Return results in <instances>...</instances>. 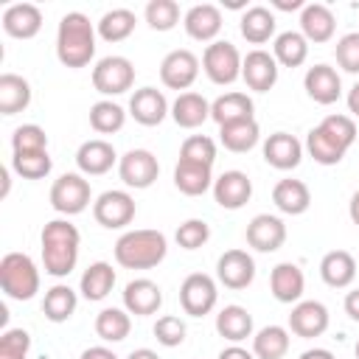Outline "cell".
Instances as JSON below:
<instances>
[{
    "mask_svg": "<svg viewBox=\"0 0 359 359\" xmlns=\"http://www.w3.org/2000/svg\"><path fill=\"white\" fill-rule=\"evenodd\" d=\"M42 264L45 272L53 278H67L76 269L79 261V244L81 236L76 230V224H70L67 219H53L42 227Z\"/></svg>",
    "mask_w": 359,
    "mask_h": 359,
    "instance_id": "6da1fadb",
    "label": "cell"
},
{
    "mask_svg": "<svg viewBox=\"0 0 359 359\" xmlns=\"http://www.w3.org/2000/svg\"><path fill=\"white\" fill-rule=\"evenodd\" d=\"M56 56L65 67H84L95 56V28L87 14L67 11L56 28Z\"/></svg>",
    "mask_w": 359,
    "mask_h": 359,
    "instance_id": "7a4b0ae2",
    "label": "cell"
},
{
    "mask_svg": "<svg viewBox=\"0 0 359 359\" xmlns=\"http://www.w3.org/2000/svg\"><path fill=\"white\" fill-rule=\"evenodd\" d=\"M168 252V241L160 230H126L115 241V261L126 269H151Z\"/></svg>",
    "mask_w": 359,
    "mask_h": 359,
    "instance_id": "3957f363",
    "label": "cell"
},
{
    "mask_svg": "<svg viewBox=\"0 0 359 359\" xmlns=\"http://www.w3.org/2000/svg\"><path fill=\"white\" fill-rule=\"evenodd\" d=\"M0 286L11 300H31L39 292V269L25 252H6L0 258Z\"/></svg>",
    "mask_w": 359,
    "mask_h": 359,
    "instance_id": "277c9868",
    "label": "cell"
},
{
    "mask_svg": "<svg viewBox=\"0 0 359 359\" xmlns=\"http://www.w3.org/2000/svg\"><path fill=\"white\" fill-rule=\"evenodd\" d=\"M241 53L233 42L216 39L202 53V70L213 84H233L241 76Z\"/></svg>",
    "mask_w": 359,
    "mask_h": 359,
    "instance_id": "5b68a950",
    "label": "cell"
},
{
    "mask_svg": "<svg viewBox=\"0 0 359 359\" xmlns=\"http://www.w3.org/2000/svg\"><path fill=\"white\" fill-rule=\"evenodd\" d=\"M135 84V65L126 56H104L93 67V87L101 95H121Z\"/></svg>",
    "mask_w": 359,
    "mask_h": 359,
    "instance_id": "8992f818",
    "label": "cell"
},
{
    "mask_svg": "<svg viewBox=\"0 0 359 359\" xmlns=\"http://www.w3.org/2000/svg\"><path fill=\"white\" fill-rule=\"evenodd\" d=\"M219 300V289H216V280L205 272H191L182 286H180V306L185 314L191 317H205L213 311Z\"/></svg>",
    "mask_w": 359,
    "mask_h": 359,
    "instance_id": "52a82bcc",
    "label": "cell"
},
{
    "mask_svg": "<svg viewBox=\"0 0 359 359\" xmlns=\"http://www.w3.org/2000/svg\"><path fill=\"white\" fill-rule=\"evenodd\" d=\"M50 205L56 213L76 216L90 205V182L81 174H62L50 185Z\"/></svg>",
    "mask_w": 359,
    "mask_h": 359,
    "instance_id": "ba28073f",
    "label": "cell"
},
{
    "mask_svg": "<svg viewBox=\"0 0 359 359\" xmlns=\"http://www.w3.org/2000/svg\"><path fill=\"white\" fill-rule=\"evenodd\" d=\"M196 76H199V59L188 48H177V50L165 53L160 62V81L168 90H185L188 93V87L196 81Z\"/></svg>",
    "mask_w": 359,
    "mask_h": 359,
    "instance_id": "9c48e42d",
    "label": "cell"
},
{
    "mask_svg": "<svg viewBox=\"0 0 359 359\" xmlns=\"http://www.w3.org/2000/svg\"><path fill=\"white\" fill-rule=\"evenodd\" d=\"M93 216L107 230H121L135 219V199L126 191H104L93 202Z\"/></svg>",
    "mask_w": 359,
    "mask_h": 359,
    "instance_id": "30bf717a",
    "label": "cell"
},
{
    "mask_svg": "<svg viewBox=\"0 0 359 359\" xmlns=\"http://www.w3.org/2000/svg\"><path fill=\"white\" fill-rule=\"evenodd\" d=\"M118 174L126 188H149L160 174V163L149 149H132L118 160Z\"/></svg>",
    "mask_w": 359,
    "mask_h": 359,
    "instance_id": "8fae6325",
    "label": "cell"
},
{
    "mask_svg": "<svg viewBox=\"0 0 359 359\" xmlns=\"http://www.w3.org/2000/svg\"><path fill=\"white\" fill-rule=\"evenodd\" d=\"M216 275L227 289H247L255 280V261L247 250H227L216 261Z\"/></svg>",
    "mask_w": 359,
    "mask_h": 359,
    "instance_id": "7c38bea8",
    "label": "cell"
},
{
    "mask_svg": "<svg viewBox=\"0 0 359 359\" xmlns=\"http://www.w3.org/2000/svg\"><path fill=\"white\" fill-rule=\"evenodd\" d=\"M278 70H280V67H278L275 56L266 53V50H261V48L250 50V53L244 56V62H241V79H244L247 87L255 90V93L272 90V87L278 84Z\"/></svg>",
    "mask_w": 359,
    "mask_h": 359,
    "instance_id": "4fadbf2b",
    "label": "cell"
},
{
    "mask_svg": "<svg viewBox=\"0 0 359 359\" xmlns=\"http://www.w3.org/2000/svg\"><path fill=\"white\" fill-rule=\"evenodd\" d=\"M252 196V180L244 171H224L213 180V199L224 210H238Z\"/></svg>",
    "mask_w": 359,
    "mask_h": 359,
    "instance_id": "5bb4252c",
    "label": "cell"
},
{
    "mask_svg": "<svg viewBox=\"0 0 359 359\" xmlns=\"http://www.w3.org/2000/svg\"><path fill=\"white\" fill-rule=\"evenodd\" d=\"M283 241H286V224L272 213H258L247 224V244L258 252H275L283 247Z\"/></svg>",
    "mask_w": 359,
    "mask_h": 359,
    "instance_id": "9a60e30c",
    "label": "cell"
},
{
    "mask_svg": "<svg viewBox=\"0 0 359 359\" xmlns=\"http://www.w3.org/2000/svg\"><path fill=\"white\" fill-rule=\"evenodd\" d=\"M331 317H328V309L320 303V300H300L294 303L292 314H289V328L292 334L303 337V339H314L320 334H325Z\"/></svg>",
    "mask_w": 359,
    "mask_h": 359,
    "instance_id": "2e32d148",
    "label": "cell"
},
{
    "mask_svg": "<svg viewBox=\"0 0 359 359\" xmlns=\"http://www.w3.org/2000/svg\"><path fill=\"white\" fill-rule=\"evenodd\" d=\"M185 34L196 42H216L219 31H222V11L213 3H196L185 11L182 17Z\"/></svg>",
    "mask_w": 359,
    "mask_h": 359,
    "instance_id": "e0dca14e",
    "label": "cell"
},
{
    "mask_svg": "<svg viewBox=\"0 0 359 359\" xmlns=\"http://www.w3.org/2000/svg\"><path fill=\"white\" fill-rule=\"evenodd\" d=\"M129 115L143 126H157L165 121V115H171V107L157 87H140L129 98Z\"/></svg>",
    "mask_w": 359,
    "mask_h": 359,
    "instance_id": "ac0fdd59",
    "label": "cell"
},
{
    "mask_svg": "<svg viewBox=\"0 0 359 359\" xmlns=\"http://www.w3.org/2000/svg\"><path fill=\"white\" fill-rule=\"evenodd\" d=\"M0 22H3V31L8 36H14V39H31L42 28V11L34 3H11V6H6Z\"/></svg>",
    "mask_w": 359,
    "mask_h": 359,
    "instance_id": "d6986e66",
    "label": "cell"
},
{
    "mask_svg": "<svg viewBox=\"0 0 359 359\" xmlns=\"http://www.w3.org/2000/svg\"><path fill=\"white\" fill-rule=\"evenodd\" d=\"M303 87H306L309 98L317 101V104H323V107L339 101V95H342L339 73L331 65H314V67H309L306 76H303Z\"/></svg>",
    "mask_w": 359,
    "mask_h": 359,
    "instance_id": "ffe728a7",
    "label": "cell"
},
{
    "mask_svg": "<svg viewBox=\"0 0 359 359\" xmlns=\"http://www.w3.org/2000/svg\"><path fill=\"white\" fill-rule=\"evenodd\" d=\"M163 306V289L149 278H135L123 289V309L135 317H149Z\"/></svg>",
    "mask_w": 359,
    "mask_h": 359,
    "instance_id": "44dd1931",
    "label": "cell"
},
{
    "mask_svg": "<svg viewBox=\"0 0 359 359\" xmlns=\"http://www.w3.org/2000/svg\"><path fill=\"white\" fill-rule=\"evenodd\" d=\"M264 160L278 171L297 168L303 160V143L289 132H275L264 140Z\"/></svg>",
    "mask_w": 359,
    "mask_h": 359,
    "instance_id": "7402d4cb",
    "label": "cell"
},
{
    "mask_svg": "<svg viewBox=\"0 0 359 359\" xmlns=\"http://www.w3.org/2000/svg\"><path fill=\"white\" fill-rule=\"evenodd\" d=\"M118 163V154L112 149L109 140H101V137H93V140H84L76 151V165L81 174L87 177H98V174H107L112 165Z\"/></svg>",
    "mask_w": 359,
    "mask_h": 359,
    "instance_id": "603a6c76",
    "label": "cell"
},
{
    "mask_svg": "<svg viewBox=\"0 0 359 359\" xmlns=\"http://www.w3.org/2000/svg\"><path fill=\"white\" fill-rule=\"evenodd\" d=\"M269 289H272V297L278 303H300L303 297V289H306V278H303V269L292 261H283L272 269L269 275Z\"/></svg>",
    "mask_w": 359,
    "mask_h": 359,
    "instance_id": "cb8c5ba5",
    "label": "cell"
},
{
    "mask_svg": "<svg viewBox=\"0 0 359 359\" xmlns=\"http://www.w3.org/2000/svg\"><path fill=\"white\" fill-rule=\"evenodd\" d=\"M337 31V17L325 3H306L300 11V34L309 42H328Z\"/></svg>",
    "mask_w": 359,
    "mask_h": 359,
    "instance_id": "d4e9b609",
    "label": "cell"
},
{
    "mask_svg": "<svg viewBox=\"0 0 359 359\" xmlns=\"http://www.w3.org/2000/svg\"><path fill=\"white\" fill-rule=\"evenodd\" d=\"M272 202H275V208L280 210V213H289V216H300V213H306L309 210V205H311V191H309V185L303 182V180H280V182H275V188H272Z\"/></svg>",
    "mask_w": 359,
    "mask_h": 359,
    "instance_id": "484cf974",
    "label": "cell"
},
{
    "mask_svg": "<svg viewBox=\"0 0 359 359\" xmlns=\"http://www.w3.org/2000/svg\"><path fill=\"white\" fill-rule=\"evenodd\" d=\"M320 278L334 286V289H345L353 283L356 278V258L348 250H331L323 255L320 261Z\"/></svg>",
    "mask_w": 359,
    "mask_h": 359,
    "instance_id": "4316f807",
    "label": "cell"
},
{
    "mask_svg": "<svg viewBox=\"0 0 359 359\" xmlns=\"http://www.w3.org/2000/svg\"><path fill=\"white\" fill-rule=\"evenodd\" d=\"M171 118L182 129H196L210 118V101L199 93H180L171 104Z\"/></svg>",
    "mask_w": 359,
    "mask_h": 359,
    "instance_id": "83f0119b",
    "label": "cell"
},
{
    "mask_svg": "<svg viewBox=\"0 0 359 359\" xmlns=\"http://www.w3.org/2000/svg\"><path fill=\"white\" fill-rule=\"evenodd\" d=\"M252 98L247 93H238V90H230L224 95H219L213 104H210V118L224 126V123H236V121H250L252 118Z\"/></svg>",
    "mask_w": 359,
    "mask_h": 359,
    "instance_id": "f1b7e54d",
    "label": "cell"
},
{
    "mask_svg": "<svg viewBox=\"0 0 359 359\" xmlns=\"http://www.w3.org/2000/svg\"><path fill=\"white\" fill-rule=\"evenodd\" d=\"M275 14L266 8V6H250L244 14H241V36L252 45H264L275 36Z\"/></svg>",
    "mask_w": 359,
    "mask_h": 359,
    "instance_id": "f546056e",
    "label": "cell"
},
{
    "mask_svg": "<svg viewBox=\"0 0 359 359\" xmlns=\"http://www.w3.org/2000/svg\"><path fill=\"white\" fill-rule=\"evenodd\" d=\"M216 331H219V337L238 345L247 337H252V314L244 306H224L216 314Z\"/></svg>",
    "mask_w": 359,
    "mask_h": 359,
    "instance_id": "4dcf8cb0",
    "label": "cell"
},
{
    "mask_svg": "<svg viewBox=\"0 0 359 359\" xmlns=\"http://www.w3.org/2000/svg\"><path fill=\"white\" fill-rule=\"evenodd\" d=\"M174 185L185 194V196H202L208 188H213V171L210 165H199V163H185L180 160L174 165Z\"/></svg>",
    "mask_w": 359,
    "mask_h": 359,
    "instance_id": "1f68e13d",
    "label": "cell"
},
{
    "mask_svg": "<svg viewBox=\"0 0 359 359\" xmlns=\"http://www.w3.org/2000/svg\"><path fill=\"white\" fill-rule=\"evenodd\" d=\"M28 104H31V84L17 73H3L0 76V112L17 115Z\"/></svg>",
    "mask_w": 359,
    "mask_h": 359,
    "instance_id": "d6a6232c",
    "label": "cell"
},
{
    "mask_svg": "<svg viewBox=\"0 0 359 359\" xmlns=\"http://www.w3.org/2000/svg\"><path fill=\"white\" fill-rule=\"evenodd\" d=\"M115 286V269L112 264L107 261H95L90 264L84 272H81V280H79V289L87 300H104Z\"/></svg>",
    "mask_w": 359,
    "mask_h": 359,
    "instance_id": "836d02e7",
    "label": "cell"
},
{
    "mask_svg": "<svg viewBox=\"0 0 359 359\" xmlns=\"http://www.w3.org/2000/svg\"><path fill=\"white\" fill-rule=\"evenodd\" d=\"M272 56L283 67H300L309 59V39L300 31H283L275 36Z\"/></svg>",
    "mask_w": 359,
    "mask_h": 359,
    "instance_id": "e575fe53",
    "label": "cell"
},
{
    "mask_svg": "<svg viewBox=\"0 0 359 359\" xmlns=\"http://www.w3.org/2000/svg\"><path fill=\"white\" fill-rule=\"evenodd\" d=\"M261 137V129H258V121L250 118V121H236V123H224L219 126V140L227 151H250Z\"/></svg>",
    "mask_w": 359,
    "mask_h": 359,
    "instance_id": "d590c367",
    "label": "cell"
},
{
    "mask_svg": "<svg viewBox=\"0 0 359 359\" xmlns=\"http://www.w3.org/2000/svg\"><path fill=\"white\" fill-rule=\"evenodd\" d=\"M76 306H79V297H76V292L67 283L50 286L45 292V300H42V311H45V317L50 323H67L73 317Z\"/></svg>",
    "mask_w": 359,
    "mask_h": 359,
    "instance_id": "8d00e7d4",
    "label": "cell"
},
{
    "mask_svg": "<svg viewBox=\"0 0 359 359\" xmlns=\"http://www.w3.org/2000/svg\"><path fill=\"white\" fill-rule=\"evenodd\" d=\"M289 351V331L283 325H264L252 337L255 359H283Z\"/></svg>",
    "mask_w": 359,
    "mask_h": 359,
    "instance_id": "74e56055",
    "label": "cell"
},
{
    "mask_svg": "<svg viewBox=\"0 0 359 359\" xmlns=\"http://www.w3.org/2000/svg\"><path fill=\"white\" fill-rule=\"evenodd\" d=\"M132 331V317L126 309H101L95 317V334L104 342H123Z\"/></svg>",
    "mask_w": 359,
    "mask_h": 359,
    "instance_id": "f35d334b",
    "label": "cell"
},
{
    "mask_svg": "<svg viewBox=\"0 0 359 359\" xmlns=\"http://www.w3.org/2000/svg\"><path fill=\"white\" fill-rule=\"evenodd\" d=\"M126 123V112L121 104L109 101V98H101L90 107V126L98 132V135H112V132H121Z\"/></svg>",
    "mask_w": 359,
    "mask_h": 359,
    "instance_id": "ab89813d",
    "label": "cell"
},
{
    "mask_svg": "<svg viewBox=\"0 0 359 359\" xmlns=\"http://www.w3.org/2000/svg\"><path fill=\"white\" fill-rule=\"evenodd\" d=\"M135 22H137L135 11H129V8H112V11H107L98 20V36L107 39V42H123L135 31Z\"/></svg>",
    "mask_w": 359,
    "mask_h": 359,
    "instance_id": "60d3db41",
    "label": "cell"
},
{
    "mask_svg": "<svg viewBox=\"0 0 359 359\" xmlns=\"http://www.w3.org/2000/svg\"><path fill=\"white\" fill-rule=\"evenodd\" d=\"M306 151L314 157V163L320 165H337L342 157H345V149L331 137L325 135L320 126H314L309 135H306Z\"/></svg>",
    "mask_w": 359,
    "mask_h": 359,
    "instance_id": "b9f144b4",
    "label": "cell"
},
{
    "mask_svg": "<svg viewBox=\"0 0 359 359\" xmlns=\"http://www.w3.org/2000/svg\"><path fill=\"white\" fill-rule=\"evenodd\" d=\"M11 168L22 177V180H42L50 174L53 163L48 151H28V154H14L11 157Z\"/></svg>",
    "mask_w": 359,
    "mask_h": 359,
    "instance_id": "7bdbcfd3",
    "label": "cell"
},
{
    "mask_svg": "<svg viewBox=\"0 0 359 359\" xmlns=\"http://www.w3.org/2000/svg\"><path fill=\"white\" fill-rule=\"evenodd\" d=\"M11 149L14 154H28V151H48V135L36 123H22L11 135Z\"/></svg>",
    "mask_w": 359,
    "mask_h": 359,
    "instance_id": "ee69618b",
    "label": "cell"
},
{
    "mask_svg": "<svg viewBox=\"0 0 359 359\" xmlns=\"http://www.w3.org/2000/svg\"><path fill=\"white\" fill-rule=\"evenodd\" d=\"M180 160L213 168V163H216V143L208 135H191V137H185V143L180 149Z\"/></svg>",
    "mask_w": 359,
    "mask_h": 359,
    "instance_id": "f6af8a7d",
    "label": "cell"
},
{
    "mask_svg": "<svg viewBox=\"0 0 359 359\" xmlns=\"http://www.w3.org/2000/svg\"><path fill=\"white\" fill-rule=\"evenodd\" d=\"M146 22L154 31H171L180 22V6H177V0H149V6H146Z\"/></svg>",
    "mask_w": 359,
    "mask_h": 359,
    "instance_id": "bcb514c9",
    "label": "cell"
},
{
    "mask_svg": "<svg viewBox=\"0 0 359 359\" xmlns=\"http://www.w3.org/2000/svg\"><path fill=\"white\" fill-rule=\"evenodd\" d=\"M325 135H331L345 151L353 146V140H356V123H353V118H348V115H325L320 123H317Z\"/></svg>",
    "mask_w": 359,
    "mask_h": 359,
    "instance_id": "7dc6e473",
    "label": "cell"
},
{
    "mask_svg": "<svg viewBox=\"0 0 359 359\" xmlns=\"http://www.w3.org/2000/svg\"><path fill=\"white\" fill-rule=\"evenodd\" d=\"M174 238H177V244L182 250H199L210 238V224L205 219H188V222H182L177 227V236Z\"/></svg>",
    "mask_w": 359,
    "mask_h": 359,
    "instance_id": "c3c4849f",
    "label": "cell"
},
{
    "mask_svg": "<svg viewBox=\"0 0 359 359\" xmlns=\"http://www.w3.org/2000/svg\"><path fill=\"white\" fill-rule=\"evenodd\" d=\"M31 351V334L25 328H6L0 337V359H25Z\"/></svg>",
    "mask_w": 359,
    "mask_h": 359,
    "instance_id": "681fc988",
    "label": "cell"
},
{
    "mask_svg": "<svg viewBox=\"0 0 359 359\" xmlns=\"http://www.w3.org/2000/svg\"><path fill=\"white\" fill-rule=\"evenodd\" d=\"M154 337H157L160 345L177 348V345H182V339H185V323H182L180 317H174V314H165V317H160V320L154 323Z\"/></svg>",
    "mask_w": 359,
    "mask_h": 359,
    "instance_id": "f907efd6",
    "label": "cell"
},
{
    "mask_svg": "<svg viewBox=\"0 0 359 359\" xmlns=\"http://www.w3.org/2000/svg\"><path fill=\"white\" fill-rule=\"evenodd\" d=\"M334 53H337V65L345 73H359V31L345 34L337 42V50Z\"/></svg>",
    "mask_w": 359,
    "mask_h": 359,
    "instance_id": "816d5d0a",
    "label": "cell"
},
{
    "mask_svg": "<svg viewBox=\"0 0 359 359\" xmlns=\"http://www.w3.org/2000/svg\"><path fill=\"white\" fill-rule=\"evenodd\" d=\"M345 314H348L353 323H359V289H353V292L345 294Z\"/></svg>",
    "mask_w": 359,
    "mask_h": 359,
    "instance_id": "f5cc1de1",
    "label": "cell"
},
{
    "mask_svg": "<svg viewBox=\"0 0 359 359\" xmlns=\"http://www.w3.org/2000/svg\"><path fill=\"white\" fill-rule=\"evenodd\" d=\"M219 359H255V353L247 351V348H241V345H230V348H224L219 353Z\"/></svg>",
    "mask_w": 359,
    "mask_h": 359,
    "instance_id": "db71d44e",
    "label": "cell"
},
{
    "mask_svg": "<svg viewBox=\"0 0 359 359\" xmlns=\"http://www.w3.org/2000/svg\"><path fill=\"white\" fill-rule=\"evenodd\" d=\"M81 359H118V356L109 348H104V345H93V348H87L81 353Z\"/></svg>",
    "mask_w": 359,
    "mask_h": 359,
    "instance_id": "11a10c76",
    "label": "cell"
},
{
    "mask_svg": "<svg viewBox=\"0 0 359 359\" xmlns=\"http://www.w3.org/2000/svg\"><path fill=\"white\" fill-rule=\"evenodd\" d=\"M300 359H334V353L328 348H309L300 353Z\"/></svg>",
    "mask_w": 359,
    "mask_h": 359,
    "instance_id": "9f6ffc18",
    "label": "cell"
},
{
    "mask_svg": "<svg viewBox=\"0 0 359 359\" xmlns=\"http://www.w3.org/2000/svg\"><path fill=\"white\" fill-rule=\"evenodd\" d=\"M272 6L280 8V11H297V8L303 11L306 3H303V0H272Z\"/></svg>",
    "mask_w": 359,
    "mask_h": 359,
    "instance_id": "6f0895ef",
    "label": "cell"
},
{
    "mask_svg": "<svg viewBox=\"0 0 359 359\" xmlns=\"http://www.w3.org/2000/svg\"><path fill=\"white\" fill-rule=\"evenodd\" d=\"M348 109H351V112L359 118V81H356V84L348 90Z\"/></svg>",
    "mask_w": 359,
    "mask_h": 359,
    "instance_id": "680465c9",
    "label": "cell"
},
{
    "mask_svg": "<svg viewBox=\"0 0 359 359\" xmlns=\"http://www.w3.org/2000/svg\"><path fill=\"white\" fill-rule=\"evenodd\" d=\"M348 216H351V222L359 227V191L351 196V202H348Z\"/></svg>",
    "mask_w": 359,
    "mask_h": 359,
    "instance_id": "91938a15",
    "label": "cell"
},
{
    "mask_svg": "<svg viewBox=\"0 0 359 359\" xmlns=\"http://www.w3.org/2000/svg\"><path fill=\"white\" fill-rule=\"evenodd\" d=\"M126 359H160V356H157L151 348H137V351H132Z\"/></svg>",
    "mask_w": 359,
    "mask_h": 359,
    "instance_id": "94428289",
    "label": "cell"
},
{
    "mask_svg": "<svg viewBox=\"0 0 359 359\" xmlns=\"http://www.w3.org/2000/svg\"><path fill=\"white\" fill-rule=\"evenodd\" d=\"M353 351H356V359H359V342H356V348H353Z\"/></svg>",
    "mask_w": 359,
    "mask_h": 359,
    "instance_id": "6125c7cd",
    "label": "cell"
}]
</instances>
